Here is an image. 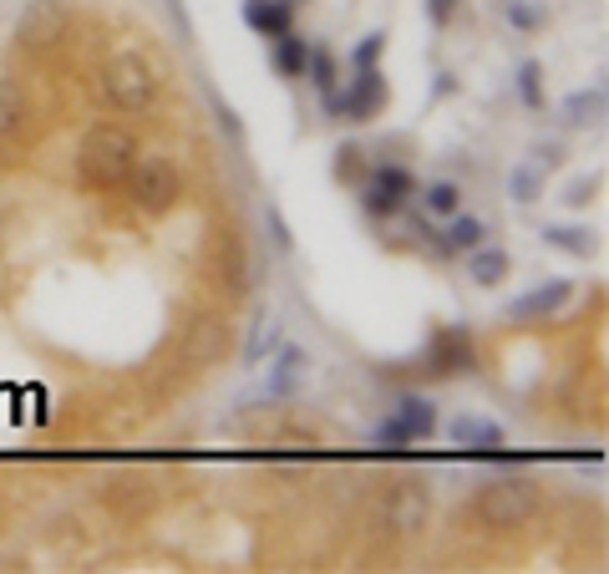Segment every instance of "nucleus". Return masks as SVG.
<instances>
[{"label": "nucleus", "instance_id": "1", "mask_svg": "<svg viewBox=\"0 0 609 574\" xmlns=\"http://www.w3.org/2000/svg\"><path fill=\"white\" fill-rule=\"evenodd\" d=\"M137 137L122 128V122H97V128H87V137L77 143V178L92 194H107V188H122L128 184V174H133L137 163Z\"/></svg>", "mask_w": 609, "mask_h": 574}, {"label": "nucleus", "instance_id": "2", "mask_svg": "<svg viewBox=\"0 0 609 574\" xmlns=\"http://www.w3.org/2000/svg\"><path fill=\"white\" fill-rule=\"evenodd\" d=\"M543 514V488L523 473H503V478H492L477 488L473 498V519L492 534H508V529H523Z\"/></svg>", "mask_w": 609, "mask_h": 574}, {"label": "nucleus", "instance_id": "3", "mask_svg": "<svg viewBox=\"0 0 609 574\" xmlns=\"http://www.w3.org/2000/svg\"><path fill=\"white\" fill-rule=\"evenodd\" d=\"M158 87H163V77L153 71V62L137 52H118L102 67V92L118 112H147L158 102Z\"/></svg>", "mask_w": 609, "mask_h": 574}, {"label": "nucleus", "instance_id": "4", "mask_svg": "<svg viewBox=\"0 0 609 574\" xmlns=\"http://www.w3.org/2000/svg\"><path fill=\"white\" fill-rule=\"evenodd\" d=\"M128 199L143 209V214H168L178 194H184V174H178V163L168 153H137L133 174H128Z\"/></svg>", "mask_w": 609, "mask_h": 574}, {"label": "nucleus", "instance_id": "5", "mask_svg": "<svg viewBox=\"0 0 609 574\" xmlns=\"http://www.w3.org/2000/svg\"><path fill=\"white\" fill-rule=\"evenodd\" d=\"M386 97H391L386 71L381 67H361L356 77L345 81V92H325L320 102H325V118H335V122H372L376 112L386 108Z\"/></svg>", "mask_w": 609, "mask_h": 574}, {"label": "nucleus", "instance_id": "6", "mask_svg": "<svg viewBox=\"0 0 609 574\" xmlns=\"http://www.w3.org/2000/svg\"><path fill=\"white\" fill-rule=\"evenodd\" d=\"M407 199H417V178L401 163H372V174L361 178V209L372 219H397Z\"/></svg>", "mask_w": 609, "mask_h": 574}, {"label": "nucleus", "instance_id": "7", "mask_svg": "<svg viewBox=\"0 0 609 574\" xmlns=\"http://www.w3.org/2000/svg\"><path fill=\"white\" fill-rule=\"evenodd\" d=\"M432 519V494L422 478H397L381 504V523H391V534H422Z\"/></svg>", "mask_w": 609, "mask_h": 574}, {"label": "nucleus", "instance_id": "8", "mask_svg": "<svg viewBox=\"0 0 609 574\" xmlns=\"http://www.w3.org/2000/svg\"><path fill=\"white\" fill-rule=\"evenodd\" d=\"M229 351H234V325H229V316L203 310V316H193V321H188L184 356L193 361V366H219V361H229Z\"/></svg>", "mask_w": 609, "mask_h": 574}, {"label": "nucleus", "instance_id": "9", "mask_svg": "<svg viewBox=\"0 0 609 574\" xmlns=\"http://www.w3.org/2000/svg\"><path fill=\"white\" fill-rule=\"evenodd\" d=\"M67 36V5L62 0H26L21 15H15V41L26 52H46Z\"/></svg>", "mask_w": 609, "mask_h": 574}, {"label": "nucleus", "instance_id": "10", "mask_svg": "<svg viewBox=\"0 0 609 574\" xmlns=\"http://www.w3.org/2000/svg\"><path fill=\"white\" fill-rule=\"evenodd\" d=\"M569 300H574V280H569V275H549V280L533 285L529 295L508 300V321H513V325H543V321H554Z\"/></svg>", "mask_w": 609, "mask_h": 574}, {"label": "nucleus", "instance_id": "11", "mask_svg": "<svg viewBox=\"0 0 609 574\" xmlns=\"http://www.w3.org/2000/svg\"><path fill=\"white\" fill-rule=\"evenodd\" d=\"M447 438H452V448H463V453H473V457H503L508 432L498 428V422H488V417L463 412L447 422Z\"/></svg>", "mask_w": 609, "mask_h": 574}, {"label": "nucleus", "instance_id": "12", "mask_svg": "<svg viewBox=\"0 0 609 574\" xmlns=\"http://www.w3.org/2000/svg\"><path fill=\"white\" fill-rule=\"evenodd\" d=\"M427 366H432L438 376L477 372V346H473V335H467L463 325H452V331H438V341H432V356H427Z\"/></svg>", "mask_w": 609, "mask_h": 574}, {"label": "nucleus", "instance_id": "13", "mask_svg": "<svg viewBox=\"0 0 609 574\" xmlns=\"http://www.w3.org/2000/svg\"><path fill=\"white\" fill-rule=\"evenodd\" d=\"M310 376V351L295 346V341H279L275 356H269V397H295Z\"/></svg>", "mask_w": 609, "mask_h": 574}, {"label": "nucleus", "instance_id": "14", "mask_svg": "<svg viewBox=\"0 0 609 574\" xmlns=\"http://www.w3.org/2000/svg\"><path fill=\"white\" fill-rule=\"evenodd\" d=\"M239 15H244V26H250L254 36H265V41L295 31V0H244Z\"/></svg>", "mask_w": 609, "mask_h": 574}, {"label": "nucleus", "instance_id": "15", "mask_svg": "<svg viewBox=\"0 0 609 574\" xmlns=\"http://www.w3.org/2000/svg\"><path fill=\"white\" fill-rule=\"evenodd\" d=\"M609 112V92L605 81H595V87H579V92H569L564 102H558V118L569 122V128H599Z\"/></svg>", "mask_w": 609, "mask_h": 574}, {"label": "nucleus", "instance_id": "16", "mask_svg": "<svg viewBox=\"0 0 609 574\" xmlns=\"http://www.w3.org/2000/svg\"><path fill=\"white\" fill-rule=\"evenodd\" d=\"M31 128V97L15 77H0V143H11Z\"/></svg>", "mask_w": 609, "mask_h": 574}, {"label": "nucleus", "instance_id": "17", "mask_svg": "<svg viewBox=\"0 0 609 574\" xmlns=\"http://www.w3.org/2000/svg\"><path fill=\"white\" fill-rule=\"evenodd\" d=\"M508 275H513V254H508V250H492V244L467 250V280H473V285L492 290V285H503Z\"/></svg>", "mask_w": 609, "mask_h": 574}, {"label": "nucleus", "instance_id": "18", "mask_svg": "<svg viewBox=\"0 0 609 574\" xmlns=\"http://www.w3.org/2000/svg\"><path fill=\"white\" fill-rule=\"evenodd\" d=\"M539 240L558 254H574V260H595V250H599V234L584 224H543Z\"/></svg>", "mask_w": 609, "mask_h": 574}, {"label": "nucleus", "instance_id": "19", "mask_svg": "<svg viewBox=\"0 0 609 574\" xmlns=\"http://www.w3.org/2000/svg\"><path fill=\"white\" fill-rule=\"evenodd\" d=\"M304 56H310V41H304L300 31H285V36L269 41V67H275V77H285V81L304 77Z\"/></svg>", "mask_w": 609, "mask_h": 574}, {"label": "nucleus", "instance_id": "20", "mask_svg": "<svg viewBox=\"0 0 609 574\" xmlns=\"http://www.w3.org/2000/svg\"><path fill=\"white\" fill-rule=\"evenodd\" d=\"M279 341H285V321H279V316H269V310H259V316H254V325H250V341H244V366L269 361Z\"/></svg>", "mask_w": 609, "mask_h": 574}, {"label": "nucleus", "instance_id": "21", "mask_svg": "<svg viewBox=\"0 0 609 574\" xmlns=\"http://www.w3.org/2000/svg\"><path fill=\"white\" fill-rule=\"evenodd\" d=\"M397 417L407 422L411 442H432V432H438V401L422 397V391H407V397L397 401Z\"/></svg>", "mask_w": 609, "mask_h": 574}, {"label": "nucleus", "instance_id": "22", "mask_svg": "<svg viewBox=\"0 0 609 574\" xmlns=\"http://www.w3.org/2000/svg\"><path fill=\"white\" fill-rule=\"evenodd\" d=\"M438 244L447 254H467V250H477V244H488V224H483L477 214H463V209H457L452 224H447V234H438Z\"/></svg>", "mask_w": 609, "mask_h": 574}, {"label": "nucleus", "instance_id": "23", "mask_svg": "<svg viewBox=\"0 0 609 574\" xmlns=\"http://www.w3.org/2000/svg\"><path fill=\"white\" fill-rule=\"evenodd\" d=\"M219 285H229L234 295L250 290V260H244V244H239L234 234L219 240Z\"/></svg>", "mask_w": 609, "mask_h": 574}, {"label": "nucleus", "instance_id": "24", "mask_svg": "<svg viewBox=\"0 0 609 574\" xmlns=\"http://www.w3.org/2000/svg\"><path fill=\"white\" fill-rule=\"evenodd\" d=\"M513 87H518V102L529 112H543V102H549V92H543V62L539 56H523L513 67Z\"/></svg>", "mask_w": 609, "mask_h": 574}, {"label": "nucleus", "instance_id": "25", "mask_svg": "<svg viewBox=\"0 0 609 574\" xmlns=\"http://www.w3.org/2000/svg\"><path fill=\"white\" fill-rule=\"evenodd\" d=\"M508 199H513L518 209H533V203L543 199V168H533L529 158L513 163V168H508Z\"/></svg>", "mask_w": 609, "mask_h": 574}, {"label": "nucleus", "instance_id": "26", "mask_svg": "<svg viewBox=\"0 0 609 574\" xmlns=\"http://www.w3.org/2000/svg\"><path fill=\"white\" fill-rule=\"evenodd\" d=\"M304 81H310L320 97L335 92V81H341V67H335V52H331V46L310 41V56H304Z\"/></svg>", "mask_w": 609, "mask_h": 574}, {"label": "nucleus", "instance_id": "27", "mask_svg": "<svg viewBox=\"0 0 609 574\" xmlns=\"http://www.w3.org/2000/svg\"><path fill=\"white\" fill-rule=\"evenodd\" d=\"M107 504L118 508V514H147L153 508V488L143 478H118L107 488Z\"/></svg>", "mask_w": 609, "mask_h": 574}, {"label": "nucleus", "instance_id": "28", "mask_svg": "<svg viewBox=\"0 0 609 574\" xmlns=\"http://www.w3.org/2000/svg\"><path fill=\"white\" fill-rule=\"evenodd\" d=\"M422 209L427 219H452L457 209H463V188L452 184V178H438V184L422 188Z\"/></svg>", "mask_w": 609, "mask_h": 574}, {"label": "nucleus", "instance_id": "29", "mask_svg": "<svg viewBox=\"0 0 609 574\" xmlns=\"http://www.w3.org/2000/svg\"><path fill=\"white\" fill-rule=\"evenodd\" d=\"M335 184H356L361 188V178L372 174V163H366V147H356V143H345V147H335Z\"/></svg>", "mask_w": 609, "mask_h": 574}, {"label": "nucleus", "instance_id": "30", "mask_svg": "<svg viewBox=\"0 0 609 574\" xmlns=\"http://www.w3.org/2000/svg\"><path fill=\"white\" fill-rule=\"evenodd\" d=\"M372 448H376V453H401V448H411L407 422H401L397 412L386 417V422H376V428H372Z\"/></svg>", "mask_w": 609, "mask_h": 574}, {"label": "nucleus", "instance_id": "31", "mask_svg": "<svg viewBox=\"0 0 609 574\" xmlns=\"http://www.w3.org/2000/svg\"><path fill=\"white\" fill-rule=\"evenodd\" d=\"M503 15H508V26L523 31V36H533V31H543V21L549 15L533 5V0H503Z\"/></svg>", "mask_w": 609, "mask_h": 574}, {"label": "nucleus", "instance_id": "32", "mask_svg": "<svg viewBox=\"0 0 609 574\" xmlns=\"http://www.w3.org/2000/svg\"><path fill=\"white\" fill-rule=\"evenodd\" d=\"M381 52H386V31H366V36L351 46V56H345V67L351 71H361V67H376L381 62Z\"/></svg>", "mask_w": 609, "mask_h": 574}, {"label": "nucleus", "instance_id": "33", "mask_svg": "<svg viewBox=\"0 0 609 574\" xmlns=\"http://www.w3.org/2000/svg\"><path fill=\"white\" fill-rule=\"evenodd\" d=\"M595 194H599V174H579V178H569V184H564V194H558V199L569 203V209H589V203H595Z\"/></svg>", "mask_w": 609, "mask_h": 574}, {"label": "nucleus", "instance_id": "34", "mask_svg": "<svg viewBox=\"0 0 609 574\" xmlns=\"http://www.w3.org/2000/svg\"><path fill=\"white\" fill-rule=\"evenodd\" d=\"M265 224H269V244H275L279 254H290L295 250V234H290V224H285V214H279L275 203L265 209Z\"/></svg>", "mask_w": 609, "mask_h": 574}, {"label": "nucleus", "instance_id": "35", "mask_svg": "<svg viewBox=\"0 0 609 574\" xmlns=\"http://www.w3.org/2000/svg\"><path fill=\"white\" fill-rule=\"evenodd\" d=\"M564 158H569V153H564V143H533V168H543V174H554V168H564Z\"/></svg>", "mask_w": 609, "mask_h": 574}, {"label": "nucleus", "instance_id": "36", "mask_svg": "<svg viewBox=\"0 0 609 574\" xmlns=\"http://www.w3.org/2000/svg\"><path fill=\"white\" fill-rule=\"evenodd\" d=\"M209 108H213V118H219V128H224L229 137H244V122H239V112L229 108L224 97H219V92H209Z\"/></svg>", "mask_w": 609, "mask_h": 574}, {"label": "nucleus", "instance_id": "37", "mask_svg": "<svg viewBox=\"0 0 609 574\" xmlns=\"http://www.w3.org/2000/svg\"><path fill=\"white\" fill-rule=\"evenodd\" d=\"M457 5H463V0H422V11H427V21H432V26H452V15H457Z\"/></svg>", "mask_w": 609, "mask_h": 574}, {"label": "nucleus", "instance_id": "38", "mask_svg": "<svg viewBox=\"0 0 609 574\" xmlns=\"http://www.w3.org/2000/svg\"><path fill=\"white\" fill-rule=\"evenodd\" d=\"M411 234H417V240H438V229H432V219H411Z\"/></svg>", "mask_w": 609, "mask_h": 574}, {"label": "nucleus", "instance_id": "39", "mask_svg": "<svg viewBox=\"0 0 609 574\" xmlns=\"http://www.w3.org/2000/svg\"><path fill=\"white\" fill-rule=\"evenodd\" d=\"M168 11L178 15V21H184V31H188V5H184V0H168Z\"/></svg>", "mask_w": 609, "mask_h": 574}, {"label": "nucleus", "instance_id": "40", "mask_svg": "<svg viewBox=\"0 0 609 574\" xmlns=\"http://www.w3.org/2000/svg\"><path fill=\"white\" fill-rule=\"evenodd\" d=\"M304 5H310V0H304Z\"/></svg>", "mask_w": 609, "mask_h": 574}]
</instances>
